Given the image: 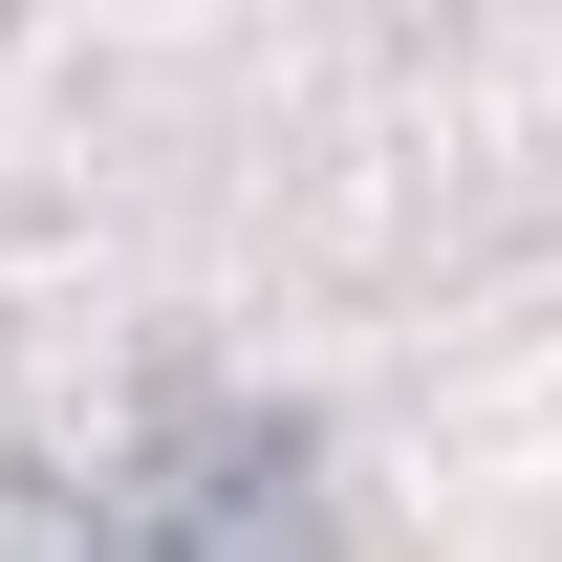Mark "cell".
<instances>
[{
	"mask_svg": "<svg viewBox=\"0 0 562 562\" xmlns=\"http://www.w3.org/2000/svg\"><path fill=\"white\" fill-rule=\"evenodd\" d=\"M325 519V476H303V432H131L109 476H44L0 497V541H303Z\"/></svg>",
	"mask_w": 562,
	"mask_h": 562,
	"instance_id": "cell-1",
	"label": "cell"
}]
</instances>
